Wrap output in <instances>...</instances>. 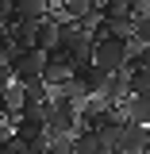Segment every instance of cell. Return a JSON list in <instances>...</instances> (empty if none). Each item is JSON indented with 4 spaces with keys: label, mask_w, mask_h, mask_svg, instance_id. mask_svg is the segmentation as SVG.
Masks as SVG:
<instances>
[{
    "label": "cell",
    "mask_w": 150,
    "mask_h": 154,
    "mask_svg": "<svg viewBox=\"0 0 150 154\" xmlns=\"http://www.w3.org/2000/svg\"><path fill=\"white\" fill-rule=\"evenodd\" d=\"M135 42H123V38H100L96 42V50H93V66H100L104 73L112 77V73H127V62H131V50Z\"/></svg>",
    "instance_id": "1"
},
{
    "label": "cell",
    "mask_w": 150,
    "mask_h": 154,
    "mask_svg": "<svg viewBox=\"0 0 150 154\" xmlns=\"http://www.w3.org/2000/svg\"><path fill=\"white\" fill-rule=\"evenodd\" d=\"M42 66H46V54L42 50H31V46L12 50V58H8V69H12V81L16 85H35V81H42Z\"/></svg>",
    "instance_id": "2"
},
{
    "label": "cell",
    "mask_w": 150,
    "mask_h": 154,
    "mask_svg": "<svg viewBox=\"0 0 150 154\" xmlns=\"http://www.w3.org/2000/svg\"><path fill=\"white\" fill-rule=\"evenodd\" d=\"M69 81H73V62H69V58H66V54L54 46V50L46 54V66H42V85L54 93V89L69 85Z\"/></svg>",
    "instance_id": "3"
},
{
    "label": "cell",
    "mask_w": 150,
    "mask_h": 154,
    "mask_svg": "<svg viewBox=\"0 0 150 154\" xmlns=\"http://www.w3.org/2000/svg\"><path fill=\"white\" fill-rule=\"evenodd\" d=\"M150 150V127H135V123H123V135L115 139L112 154H146Z\"/></svg>",
    "instance_id": "4"
},
{
    "label": "cell",
    "mask_w": 150,
    "mask_h": 154,
    "mask_svg": "<svg viewBox=\"0 0 150 154\" xmlns=\"http://www.w3.org/2000/svg\"><path fill=\"white\" fill-rule=\"evenodd\" d=\"M89 131H96L104 143H108V146H115V139L123 135V116L115 112V108H104V112L93 119V127H89Z\"/></svg>",
    "instance_id": "5"
},
{
    "label": "cell",
    "mask_w": 150,
    "mask_h": 154,
    "mask_svg": "<svg viewBox=\"0 0 150 154\" xmlns=\"http://www.w3.org/2000/svg\"><path fill=\"white\" fill-rule=\"evenodd\" d=\"M73 81L85 89V96H100L104 85H108V73H104L100 66H77V69H73Z\"/></svg>",
    "instance_id": "6"
},
{
    "label": "cell",
    "mask_w": 150,
    "mask_h": 154,
    "mask_svg": "<svg viewBox=\"0 0 150 154\" xmlns=\"http://www.w3.org/2000/svg\"><path fill=\"white\" fill-rule=\"evenodd\" d=\"M127 96H131V89H127V73H112L108 77V85H104V93H100V100H104V108H123L127 104Z\"/></svg>",
    "instance_id": "7"
},
{
    "label": "cell",
    "mask_w": 150,
    "mask_h": 154,
    "mask_svg": "<svg viewBox=\"0 0 150 154\" xmlns=\"http://www.w3.org/2000/svg\"><path fill=\"white\" fill-rule=\"evenodd\" d=\"M16 139L19 143H38V139H46V119H42V116H19L16 119Z\"/></svg>",
    "instance_id": "8"
},
{
    "label": "cell",
    "mask_w": 150,
    "mask_h": 154,
    "mask_svg": "<svg viewBox=\"0 0 150 154\" xmlns=\"http://www.w3.org/2000/svg\"><path fill=\"white\" fill-rule=\"evenodd\" d=\"M123 123H135V127H150V100H139V96H127V104L119 108Z\"/></svg>",
    "instance_id": "9"
},
{
    "label": "cell",
    "mask_w": 150,
    "mask_h": 154,
    "mask_svg": "<svg viewBox=\"0 0 150 154\" xmlns=\"http://www.w3.org/2000/svg\"><path fill=\"white\" fill-rule=\"evenodd\" d=\"M58 46V19H42L38 23V31H35V38H31V50H42V54H50Z\"/></svg>",
    "instance_id": "10"
},
{
    "label": "cell",
    "mask_w": 150,
    "mask_h": 154,
    "mask_svg": "<svg viewBox=\"0 0 150 154\" xmlns=\"http://www.w3.org/2000/svg\"><path fill=\"white\" fill-rule=\"evenodd\" d=\"M73 154H112V146L96 131H77L73 135Z\"/></svg>",
    "instance_id": "11"
},
{
    "label": "cell",
    "mask_w": 150,
    "mask_h": 154,
    "mask_svg": "<svg viewBox=\"0 0 150 154\" xmlns=\"http://www.w3.org/2000/svg\"><path fill=\"white\" fill-rule=\"evenodd\" d=\"M12 8H16L19 19H42L46 8H50V0H12Z\"/></svg>",
    "instance_id": "12"
},
{
    "label": "cell",
    "mask_w": 150,
    "mask_h": 154,
    "mask_svg": "<svg viewBox=\"0 0 150 154\" xmlns=\"http://www.w3.org/2000/svg\"><path fill=\"white\" fill-rule=\"evenodd\" d=\"M127 89L139 100H150V69H131L127 73Z\"/></svg>",
    "instance_id": "13"
},
{
    "label": "cell",
    "mask_w": 150,
    "mask_h": 154,
    "mask_svg": "<svg viewBox=\"0 0 150 154\" xmlns=\"http://www.w3.org/2000/svg\"><path fill=\"white\" fill-rule=\"evenodd\" d=\"M135 42H142V46L150 42V16H139V19H135Z\"/></svg>",
    "instance_id": "14"
},
{
    "label": "cell",
    "mask_w": 150,
    "mask_h": 154,
    "mask_svg": "<svg viewBox=\"0 0 150 154\" xmlns=\"http://www.w3.org/2000/svg\"><path fill=\"white\" fill-rule=\"evenodd\" d=\"M46 154H73V139H46Z\"/></svg>",
    "instance_id": "15"
},
{
    "label": "cell",
    "mask_w": 150,
    "mask_h": 154,
    "mask_svg": "<svg viewBox=\"0 0 150 154\" xmlns=\"http://www.w3.org/2000/svg\"><path fill=\"white\" fill-rule=\"evenodd\" d=\"M12 50H16V46H12V38H8L4 31H0V66H8V58H12Z\"/></svg>",
    "instance_id": "16"
},
{
    "label": "cell",
    "mask_w": 150,
    "mask_h": 154,
    "mask_svg": "<svg viewBox=\"0 0 150 154\" xmlns=\"http://www.w3.org/2000/svg\"><path fill=\"white\" fill-rule=\"evenodd\" d=\"M12 85H16V81H12V69H8V66H0V96L8 93Z\"/></svg>",
    "instance_id": "17"
},
{
    "label": "cell",
    "mask_w": 150,
    "mask_h": 154,
    "mask_svg": "<svg viewBox=\"0 0 150 154\" xmlns=\"http://www.w3.org/2000/svg\"><path fill=\"white\" fill-rule=\"evenodd\" d=\"M46 146H50L46 139H38V143H23V150H27V154H46Z\"/></svg>",
    "instance_id": "18"
},
{
    "label": "cell",
    "mask_w": 150,
    "mask_h": 154,
    "mask_svg": "<svg viewBox=\"0 0 150 154\" xmlns=\"http://www.w3.org/2000/svg\"><path fill=\"white\" fill-rule=\"evenodd\" d=\"M0 112H4V108H0Z\"/></svg>",
    "instance_id": "19"
}]
</instances>
